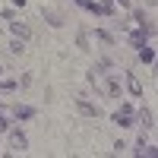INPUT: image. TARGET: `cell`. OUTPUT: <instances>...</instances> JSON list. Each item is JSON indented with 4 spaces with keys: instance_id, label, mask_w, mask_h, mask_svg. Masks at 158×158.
<instances>
[{
    "instance_id": "11",
    "label": "cell",
    "mask_w": 158,
    "mask_h": 158,
    "mask_svg": "<svg viewBox=\"0 0 158 158\" xmlns=\"http://www.w3.org/2000/svg\"><path fill=\"white\" fill-rule=\"evenodd\" d=\"M127 38H130V44H133V48H142V44H146V32H142V29H136V32H130Z\"/></svg>"
},
{
    "instance_id": "1",
    "label": "cell",
    "mask_w": 158,
    "mask_h": 158,
    "mask_svg": "<svg viewBox=\"0 0 158 158\" xmlns=\"http://www.w3.org/2000/svg\"><path fill=\"white\" fill-rule=\"evenodd\" d=\"M41 16H44V22L51 25V29H63V25H67V16H63L60 10H51V6H41Z\"/></svg>"
},
{
    "instance_id": "16",
    "label": "cell",
    "mask_w": 158,
    "mask_h": 158,
    "mask_svg": "<svg viewBox=\"0 0 158 158\" xmlns=\"http://www.w3.org/2000/svg\"><path fill=\"white\" fill-rule=\"evenodd\" d=\"M0 92H16V82H13V79H6V82H0Z\"/></svg>"
},
{
    "instance_id": "5",
    "label": "cell",
    "mask_w": 158,
    "mask_h": 158,
    "mask_svg": "<svg viewBox=\"0 0 158 158\" xmlns=\"http://www.w3.org/2000/svg\"><path fill=\"white\" fill-rule=\"evenodd\" d=\"M13 117H16V120H32L35 108H32V104H13Z\"/></svg>"
},
{
    "instance_id": "17",
    "label": "cell",
    "mask_w": 158,
    "mask_h": 158,
    "mask_svg": "<svg viewBox=\"0 0 158 158\" xmlns=\"http://www.w3.org/2000/svg\"><path fill=\"white\" fill-rule=\"evenodd\" d=\"M114 3H120V6H130V3H133V0H114Z\"/></svg>"
},
{
    "instance_id": "18",
    "label": "cell",
    "mask_w": 158,
    "mask_h": 158,
    "mask_svg": "<svg viewBox=\"0 0 158 158\" xmlns=\"http://www.w3.org/2000/svg\"><path fill=\"white\" fill-rule=\"evenodd\" d=\"M13 6H19V10H22V6H25V0H13Z\"/></svg>"
},
{
    "instance_id": "15",
    "label": "cell",
    "mask_w": 158,
    "mask_h": 158,
    "mask_svg": "<svg viewBox=\"0 0 158 158\" xmlns=\"http://www.w3.org/2000/svg\"><path fill=\"white\" fill-rule=\"evenodd\" d=\"M76 44L82 48V51H89V35H85V32H79V35H76Z\"/></svg>"
},
{
    "instance_id": "9",
    "label": "cell",
    "mask_w": 158,
    "mask_h": 158,
    "mask_svg": "<svg viewBox=\"0 0 158 158\" xmlns=\"http://www.w3.org/2000/svg\"><path fill=\"white\" fill-rule=\"evenodd\" d=\"M127 89H130V95H136V98L142 95V82H139L133 73H127Z\"/></svg>"
},
{
    "instance_id": "7",
    "label": "cell",
    "mask_w": 158,
    "mask_h": 158,
    "mask_svg": "<svg viewBox=\"0 0 158 158\" xmlns=\"http://www.w3.org/2000/svg\"><path fill=\"white\" fill-rule=\"evenodd\" d=\"M10 32H13V38H22V41H25V38H32V29H29L25 22H10Z\"/></svg>"
},
{
    "instance_id": "2",
    "label": "cell",
    "mask_w": 158,
    "mask_h": 158,
    "mask_svg": "<svg viewBox=\"0 0 158 158\" xmlns=\"http://www.w3.org/2000/svg\"><path fill=\"white\" fill-rule=\"evenodd\" d=\"M6 133H10V149H16V152H25V149H29V136H25L22 133V130H6Z\"/></svg>"
},
{
    "instance_id": "13",
    "label": "cell",
    "mask_w": 158,
    "mask_h": 158,
    "mask_svg": "<svg viewBox=\"0 0 158 158\" xmlns=\"http://www.w3.org/2000/svg\"><path fill=\"white\" fill-rule=\"evenodd\" d=\"M95 38H98V41H104V44H114V35L104 32V29H95Z\"/></svg>"
},
{
    "instance_id": "8",
    "label": "cell",
    "mask_w": 158,
    "mask_h": 158,
    "mask_svg": "<svg viewBox=\"0 0 158 158\" xmlns=\"http://www.w3.org/2000/svg\"><path fill=\"white\" fill-rule=\"evenodd\" d=\"M111 120H114L117 127H120V130H127V127H136V123H133V114H127V111H114V117H111Z\"/></svg>"
},
{
    "instance_id": "14",
    "label": "cell",
    "mask_w": 158,
    "mask_h": 158,
    "mask_svg": "<svg viewBox=\"0 0 158 158\" xmlns=\"http://www.w3.org/2000/svg\"><path fill=\"white\" fill-rule=\"evenodd\" d=\"M22 51H25L22 38H13V41H10V54H22Z\"/></svg>"
},
{
    "instance_id": "12",
    "label": "cell",
    "mask_w": 158,
    "mask_h": 158,
    "mask_svg": "<svg viewBox=\"0 0 158 158\" xmlns=\"http://www.w3.org/2000/svg\"><path fill=\"white\" fill-rule=\"evenodd\" d=\"M139 60H142V63H155V51H152L149 44H142V48H139Z\"/></svg>"
},
{
    "instance_id": "6",
    "label": "cell",
    "mask_w": 158,
    "mask_h": 158,
    "mask_svg": "<svg viewBox=\"0 0 158 158\" xmlns=\"http://www.w3.org/2000/svg\"><path fill=\"white\" fill-rule=\"evenodd\" d=\"M152 120H155V117H152V111H149V108H139V114L133 117V123H139V127H146V130H152V127H155Z\"/></svg>"
},
{
    "instance_id": "4",
    "label": "cell",
    "mask_w": 158,
    "mask_h": 158,
    "mask_svg": "<svg viewBox=\"0 0 158 158\" xmlns=\"http://www.w3.org/2000/svg\"><path fill=\"white\" fill-rule=\"evenodd\" d=\"M76 108L82 111L85 117H101V108H98V104H92L89 98H76Z\"/></svg>"
},
{
    "instance_id": "3",
    "label": "cell",
    "mask_w": 158,
    "mask_h": 158,
    "mask_svg": "<svg viewBox=\"0 0 158 158\" xmlns=\"http://www.w3.org/2000/svg\"><path fill=\"white\" fill-rule=\"evenodd\" d=\"M104 76H108V82H104V95L117 98V95H120V73H104Z\"/></svg>"
},
{
    "instance_id": "10",
    "label": "cell",
    "mask_w": 158,
    "mask_h": 158,
    "mask_svg": "<svg viewBox=\"0 0 158 158\" xmlns=\"http://www.w3.org/2000/svg\"><path fill=\"white\" fill-rule=\"evenodd\" d=\"M13 108H0V133H6V130L13 127Z\"/></svg>"
},
{
    "instance_id": "19",
    "label": "cell",
    "mask_w": 158,
    "mask_h": 158,
    "mask_svg": "<svg viewBox=\"0 0 158 158\" xmlns=\"http://www.w3.org/2000/svg\"><path fill=\"white\" fill-rule=\"evenodd\" d=\"M146 6H155V0H146Z\"/></svg>"
}]
</instances>
